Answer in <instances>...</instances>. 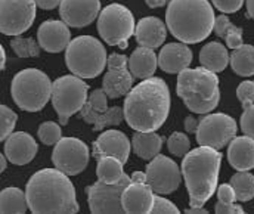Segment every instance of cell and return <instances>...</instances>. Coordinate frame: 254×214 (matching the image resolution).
Wrapping results in <instances>:
<instances>
[{
	"label": "cell",
	"mask_w": 254,
	"mask_h": 214,
	"mask_svg": "<svg viewBox=\"0 0 254 214\" xmlns=\"http://www.w3.org/2000/svg\"><path fill=\"white\" fill-rule=\"evenodd\" d=\"M125 120L136 132H155L170 112V90L160 77L145 78L126 95Z\"/></svg>",
	"instance_id": "cell-1"
},
{
	"label": "cell",
	"mask_w": 254,
	"mask_h": 214,
	"mask_svg": "<svg viewBox=\"0 0 254 214\" xmlns=\"http://www.w3.org/2000/svg\"><path fill=\"white\" fill-rule=\"evenodd\" d=\"M66 176L55 167L43 168L30 177L25 194L31 213H77L80 210L74 185Z\"/></svg>",
	"instance_id": "cell-2"
},
{
	"label": "cell",
	"mask_w": 254,
	"mask_h": 214,
	"mask_svg": "<svg viewBox=\"0 0 254 214\" xmlns=\"http://www.w3.org/2000/svg\"><path fill=\"white\" fill-rule=\"evenodd\" d=\"M222 154L210 146L190 151L182 161L181 170L190 194V207H204L217 189Z\"/></svg>",
	"instance_id": "cell-3"
},
{
	"label": "cell",
	"mask_w": 254,
	"mask_h": 214,
	"mask_svg": "<svg viewBox=\"0 0 254 214\" xmlns=\"http://www.w3.org/2000/svg\"><path fill=\"white\" fill-rule=\"evenodd\" d=\"M214 10L208 0H170L166 24L172 36L187 45L205 40L214 28Z\"/></svg>",
	"instance_id": "cell-4"
},
{
	"label": "cell",
	"mask_w": 254,
	"mask_h": 214,
	"mask_svg": "<svg viewBox=\"0 0 254 214\" xmlns=\"http://www.w3.org/2000/svg\"><path fill=\"white\" fill-rule=\"evenodd\" d=\"M176 92L190 111L208 114L220 101L219 77L204 67L187 68L178 75Z\"/></svg>",
	"instance_id": "cell-5"
},
{
	"label": "cell",
	"mask_w": 254,
	"mask_h": 214,
	"mask_svg": "<svg viewBox=\"0 0 254 214\" xmlns=\"http://www.w3.org/2000/svg\"><path fill=\"white\" fill-rule=\"evenodd\" d=\"M54 83L43 71L37 68H25L16 72L10 83V95L13 102L24 111H42L52 98Z\"/></svg>",
	"instance_id": "cell-6"
},
{
	"label": "cell",
	"mask_w": 254,
	"mask_h": 214,
	"mask_svg": "<svg viewBox=\"0 0 254 214\" xmlns=\"http://www.w3.org/2000/svg\"><path fill=\"white\" fill-rule=\"evenodd\" d=\"M108 56L104 45L92 36H80L65 49L68 70L80 78H95L104 71Z\"/></svg>",
	"instance_id": "cell-7"
},
{
	"label": "cell",
	"mask_w": 254,
	"mask_h": 214,
	"mask_svg": "<svg viewBox=\"0 0 254 214\" xmlns=\"http://www.w3.org/2000/svg\"><path fill=\"white\" fill-rule=\"evenodd\" d=\"M134 18L126 6L111 3L105 6L98 16V33L110 46H119L126 51L128 39L134 36Z\"/></svg>",
	"instance_id": "cell-8"
},
{
	"label": "cell",
	"mask_w": 254,
	"mask_h": 214,
	"mask_svg": "<svg viewBox=\"0 0 254 214\" xmlns=\"http://www.w3.org/2000/svg\"><path fill=\"white\" fill-rule=\"evenodd\" d=\"M87 83L77 75H63L54 81L52 86V105L58 112L60 123L68 124V118L81 111L87 102Z\"/></svg>",
	"instance_id": "cell-9"
},
{
	"label": "cell",
	"mask_w": 254,
	"mask_h": 214,
	"mask_svg": "<svg viewBox=\"0 0 254 214\" xmlns=\"http://www.w3.org/2000/svg\"><path fill=\"white\" fill-rule=\"evenodd\" d=\"M238 132L237 121L228 114H207L199 120L196 129V142L201 146H210L217 151L225 148Z\"/></svg>",
	"instance_id": "cell-10"
},
{
	"label": "cell",
	"mask_w": 254,
	"mask_h": 214,
	"mask_svg": "<svg viewBox=\"0 0 254 214\" xmlns=\"http://www.w3.org/2000/svg\"><path fill=\"white\" fill-rule=\"evenodd\" d=\"M36 0H0V31L21 36L36 19Z\"/></svg>",
	"instance_id": "cell-11"
},
{
	"label": "cell",
	"mask_w": 254,
	"mask_h": 214,
	"mask_svg": "<svg viewBox=\"0 0 254 214\" xmlns=\"http://www.w3.org/2000/svg\"><path fill=\"white\" fill-rule=\"evenodd\" d=\"M130 176L125 177L119 183H104L98 180L86 189L87 203L90 212L98 213H125L122 206V195L130 183Z\"/></svg>",
	"instance_id": "cell-12"
},
{
	"label": "cell",
	"mask_w": 254,
	"mask_h": 214,
	"mask_svg": "<svg viewBox=\"0 0 254 214\" xmlns=\"http://www.w3.org/2000/svg\"><path fill=\"white\" fill-rule=\"evenodd\" d=\"M182 180V170L169 157L158 154L146 165V183L154 194L169 195L175 192Z\"/></svg>",
	"instance_id": "cell-13"
},
{
	"label": "cell",
	"mask_w": 254,
	"mask_h": 214,
	"mask_svg": "<svg viewBox=\"0 0 254 214\" xmlns=\"http://www.w3.org/2000/svg\"><path fill=\"white\" fill-rule=\"evenodd\" d=\"M89 148L77 138H63L52 154L54 165L68 176L81 173L89 164Z\"/></svg>",
	"instance_id": "cell-14"
},
{
	"label": "cell",
	"mask_w": 254,
	"mask_h": 214,
	"mask_svg": "<svg viewBox=\"0 0 254 214\" xmlns=\"http://www.w3.org/2000/svg\"><path fill=\"white\" fill-rule=\"evenodd\" d=\"M101 13L99 0H63L60 16L69 27L81 28L92 24Z\"/></svg>",
	"instance_id": "cell-15"
},
{
	"label": "cell",
	"mask_w": 254,
	"mask_h": 214,
	"mask_svg": "<svg viewBox=\"0 0 254 214\" xmlns=\"http://www.w3.org/2000/svg\"><path fill=\"white\" fill-rule=\"evenodd\" d=\"M131 142L128 141L125 133L119 130H107L98 136V139L93 142L92 155L96 160H101L102 157H114L119 158L123 164H126L130 154Z\"/></svg>",
	"instance_id": "cell-16"
},
{
	"label": "cell",
	"mask_w": 254,
	"mask_h": 214,
	"mask_svg": "<svg viewBox=\"0 0 254 214\" xmlns=\"http://www.w3.org/2000/svg\"><path fill=\"white\" fill-rule=\"evenodd\" d=\"M37 40L43 51L49 54H58L66 49L71 43V33L64 21L48 19L39 27Z\"/></svg>",
	"instance_id": "cell-17"
},
{
	"label": "cell",
	"mask_w": 254,
	"mask_h": 214,
	"mask_svg": "<svg viewBox=\"0 0 254 214\" xmlns=\"http://www.w3.org/2000/svg\"><path fill=\"white\" fill-rule=\"evenodd\" d=\"M37 149L39 146L34 138L25 132H15L4 142V154L15 165H25L33 161Z\"/></svg>",
	"instance_id": "cell-18"
},
{
	"label": "cell",
	"mask_w": 254,
	"mask_h": 214,
	"mask_svg": "<svg viewBox=\"0 0 254 214\" xmlns=\"http://www.w3.org/2000/svg\"><path fill=\"white\" fill-rule=\"evenodd\" d=\"M154 191L148 183L130 182L122 195L125 213H151L154 204Z\"/></svg>",
	"instance_id": "cell-19"
},
{
	"label": "cell",
	"mask_w": 254,
	"mask_h": 214,
	"mask_svg": "<svg viewBox=\"0 0 254 214\" xmlns=\"http://www.w3.org/2000/svg\"><path fill=\"white\" fill-rule=\"evenodd\" d=\"M192 62V51L187 43H169L161 48L158 65L167 74H179L187 70Z\"/></svg>",
	"instance_id": "cell-20"
},
{
	"label": "cell",
	"mask_w": 254,
	"mask_h": 214,
	"mask_svg": "<svg viewBox=\"0 0 254 214\" xmlns=\"http://www.w3.org/2000/svg\"><path fill=\"white\" fill-rule=\"evenodd\" d=\"M134 36H136V42L139 46L157 49L164 43L167 37V30H166L164 22L160 18L145 16L139 19V22L136 24Z\"/></svg>",
	"instance_id": "cell-21"
},
{
	"label": "cell",
	"mask_w": 254,
	"mask_h": 214,
	"mask_svg": "<svg viewBox=\"0 0 254 214\" xmlns=\"http://www.w3.org/2000/svg\"><path fill=\"white\" fill-rule=\"evenodd\" d=\"M228 161L238 171L254 168V139L250 136L234 138L228 146Z\"/></svg>",
	"instance_id": "cell-22"
},
{
	"label": "cell",
	"mask_w": 254,
	"mask_h": 214,
	"mask_svg": "<svg viewBox=\"0 0 254 214\" xmlns=\"http://www.w3.org/2000/svg\"><path fill=\"white\" fill-rule=\"evenodd\" d=\"M80 117L83 118L84 123L93 124L95 132H101L107 127L119 126L125 118V112H123V108L120 107H113L104 112H98L92 108L90 102L87 101L80 111Z\"/></svg>",
	"instance_id": "cell-23"
},
{
	"label": "cell",
	"mask_w": 254,
	"mask_h": 214,
	"mask_svg": "<svg viewBox=\"0 0 254 214\" xmlns=\"http://www.w3.org/2000/svg\"><path fill=\"white\" fill-rule=\"evenodd\" d=\"M158 67V56L155 55L154 49L139 46L128 58V70L134 78H149Z\"/></svg>",
	"instance_id": "cell-24"
},
{
	"label": "cell",
	"mask_w": 254,
	"mask_h": 214,
	"mask_svg": "<svg viewBox=\"0 0 254 214\" xmlns=\"http://www.w3.org/2000/svg\"><path fill=\"white\" fill-rule=\"evenodd\" d=\"M133 75L126 67L113 68L104 75L102 89L110 99H117L127 95L133 89Z\"/></svg>",
	"instance_id": "cell-25"
},
{
	"label": "cell",
	"mask_w": 254,
	"mask_h": 214,
	"mask_svg": "<svg viewBox=\"0 0 254 214\" xmlns=\"http://www.w3.org/2000/svg\"><path fill=\"white\" fill-rule=\"evenodd\" d=\"M229 54L228 49L219 42L207 43L199 52V62L201 67L213 72H222L229 64Z\"/></svg>",
	"instance_id": "cell-26"
},
{
	"label": "cell",
	"mask_w": 254,
	"mask_h": 214,
	"mask_svg": "<svg viewBox=\"0 0 254 214\" xmlns=\"http://www.w3.org/2000/svg\"><path fill=\"white\" fill-rule=\"evenodd\" d=\"M134 154L142 160H152L163 148V138L155 132H136L131 138Z\"/></svg>",
	"instance_id": "cell-27"
},
{
	"label": "cell",
	"mask_w": 254,
	"mask_h": 214,
	"mask_svg": "<svg viewBox=\"0 0 254 214\" xmlns=\"http://www.w3.org/2000/svg\"><path fill=\"white\" fill-rule=\"evenodd\" d=\"M27 194L18 188H6L0 192V213L22 214L28 210Z\"/></svg>",
	"instance_id": "cell-28"
},
{
	"label": "cell",
	"mask_w": 254,
	"mask_h": 214,
	"mask_svg": "<svg viewBox=\"0 0 254 214\" xmlns=\"http://www.w3.org/2000/svg\"><path fill=\"white\" fill-rule=\"evenodd\" d=\"M229 62L235 74L243 77L254 75V46L241 45L238 49H234Z\"/></svg>",
	"instance_id": "cell-29"
},
{
	"label": "cell",
	"mask_w": 254,
	"mask_h": 214,
	"mask_svg": "<svg viewBox=\"0 0 254 214\" xmlns=\"http://www.w3.org/2000/svg\"><path fill=\"white\" fill-rule=\"evenodd\" d=\"M123 162L114 157H102L98 160L96 165V176L98 180L104 183H119L125 177Z\"/></svg>",
	"instance_id": "cell-30"
},
{
	"label": "cell",
	"mask_w": 254,
	"mask_h": 214,
	"mask_svg": "<svg viewBox=\"0 0 254 214\" xmlns=\"http://www.w3.org/2000/svg\"><path fill=\"white\" fill-rule=\"evenodd\" d=\"M231 185L235 191L237 201L247 203L254 198V174L249 171H238L231 177Z\"/></svg>",
	"instance_id": "cell-31"
},
{
	"label": "cell",
	"mask_w": 254,
	"mask_h": 214,
	"mask_svg": "<svg viewBox=\"0 0 254 214\" xmlns=\"http://www.w3.org/2000/svg\"><path fill=\"white\" fill-rule=\"evenodd\" d=\"M10 48L19 58H36L40 55V45L31 37L22 39L16 36L10 40Z\"/></svg>",
	"instance_id": "cell-32"
},
{
	"label": "cell",
	"mask_w": 254,
	"mask_h": 214,
	"mask_svg": "<svg viewBox=\"0 0 254 214\" xmlns=\"http://www.w3.org/2000/svg\"><path fill=\"white\" fill-rule=\"evenodd\" d=\"M37 135H39V139L45 145H57L63 139V130L54 121H46L40 124Z\"/></svg>",
	"instance_id": "cell-33"
},
{
	"label": "cell",
	"mask_w": 254,
	"mask_h": 214,
	"mask_svg": "<svg viewBox=\"0 0 254 214\" xmlns=\"http://www.w3.org/2000/svg\"><path fill=\"white\" fill-rule=\"evenodd\" d=\"M18 115L6 105H0V139L4 142L15 129Z\"/></svg>",
	"instance_id": "cell-34"
},
{
	"label": "cell",
	"mask_w": 254,
	"mask_h": 214,
	"mask_svg": "<svg viewBox=\"0 0 254 214\" xmlns=\"http://www.w3.org/2000/svg\"><path fill=\"white\" fill-rule=\"evenodd\" d=\"M167 148L169 151L176 155V157H185L190 149V138L181 132H175L170 135L169 141H167Z\"/></svg>",
	"instance_id": "cell-35"
},
{
	"label": "cell",
	"mask_w": 254,
	"mask_h": 214,
	"mask_svg": "<svg viewBox=\"0 0 254 214\" xmlns=\"http://www.w3.org/2000/svg\"><path fill=\"white\" fill-rule=\"evenodd\" d=\"M237 98L243 104L244 108L250 107L254 104V81H243L237 87Z\"/></svg>",
	"instance_id": "cell-36"
},
{
	"label": "cell",
	"mask_w": 254,
	"mask_h": 214,
	"mask_svg": "<svg viewBox=\"0 0 254 214\" xmlns=\"http://www.w3.org/2000/svg\"><path fill=\"white\" fill-rule=\"evenodd\" d=\"M243 28H240V27H237V25H234V24H231L229 27H228V30H226V33H225V40H226V45H228V48H231V49H238L241 45H244L243 43Z\"/></svg>",
	"instance_id": "cell-37"
},
{
	"label": "cell",
	"mask_w": 254,
	"mask_h": 214,
	"mask_svg": "<svg viewBox=\"0 0 254 214\" xmlns=\"http://www.w3.org/2000/svg\"><path fill=\"white\" fill-rule=\"evenodd\" d=\"M89 102H90L92 108L98 112H104L108 109V96L104 92V89L93 90L89 96Z\"/></svg>",
	"instance_id": "cell-38"
},
{
	"label": "cell",
	"mask_w": 254,
	"mask_h": 214,
	"mask_svg": "<svg viewBox=\"0 0 254 214\" xmlns=\"http://www.w3.org/2000/svg\"><path fill=\"white\" fill-rule=\"evenodd\" d=\"M151 213H173L178 214L181 213L179 209L169 200L163 198L161 195L155 194L154 197V204H152V209H151Z\"/></svg>",
	"instance_id": "cell-39"
},
{
	"label": "cell",
	"mask_w": 254,
	"mask_h": 214,
	"mask_svg": "<svg viewBox=\"0 0 254 214\" xmlns=\"http://www.w3.org/2000/svg\"><path fill=\"white\" fill-rule=\"evenodd\" d=\"M240 124H241L243 133L254 139V104L247 107V108H244Z\"/></svg>",
	"instance_id": "cell-40"
},
{
	"label": "cell",
	"mask_w": 254,
	"mask_h": 214,
	"mask_svg": "<svg viewBox=\"0 0 254 214\" xmlns=\"http://www.w3.org/2000/svg\"><path fill=\"white\" fill-rule=\"evenodd\" d=\"M246 0H211L213 6L223 13H235L238 12Z\"/></svg>",
	"instance_id": "cell-41"
},
{
	"label": "cell",
	"mask_w": 254,
	"mask_h": 214,
	"mask_svg": "<svg viewBox=\"0 0 254 214\" xmlns=\"http://www.w3.org/2000/svg\"><path fill=\"white\" fill-rule=\"evenodd\" d=\"M217 197H219V201H223V203H235L237 201V195H235V191L231 183L220 185L217 189Z\"/></svg>",
	"instance_id": "cell-42"
},
{
	"label": "cell",
	"mask_w": 254,
	"mask_h": 214,
	"mask_svg": "<svg viewBox=\"0 0 254 214\" xmlns=\"http://www.w3.org/2000/svg\"><path fill=\"white\" fill-rule=\"evenodd\" d=\"M214 212L219 214H228V213H244V209L243 206H238L235 203H223V201H219L216 206H214Z\"/></svg>",
	"instance_id": "cell-43"
},
{
	"label": "cell",
	"mask_w": 254,
	"mask_h": 214,
	"mask_svg": "<svg viewBox=\"0 0 254 214\" xmlns=\"http://www.w3.org/2000/svg\"><path fill=\"white\" fill-rule=\"evenodd\" d=\"M232 22L229 21V18L223 13V15H219V16H216V19H214V28H213V31L216 33V36H219V37H225V33H226V30H228V27L231 25Z\"/></svg>",
	"instance_id": "cell-44"
},
{
	"label": "cell",
	"mask_w": 254,
	"mask_h": 214,
	"mask_svg": "<svg viewBox=\"0 0 254 214\" xmlns=\"http://www.w3.org/2000/svg\"><path fill=\"white\" fill-rule=\"evenodd\" d=\"M127 64H128V58H126L125 55H120V54H111L108 56V61H107L108 70L123 68V67H127Z\"/></svg>",
	"instance_id": "cell-45"
},
{
	"label": "cell",
	"mask_w": 254,
	"mask_h": 214,
	"mask_svg": "<svg viewBox=\"0 0 254 214\" xmlns=\"http://www.w3.org/2000/svg\"><path fill=\"white\" fill-rule=\"evenodd\" d=\"M198 124H199V120L192 117V115H188L185 118V130L188 133H196V129H198Z\"/></svg>",
	"instance_id": "cell-46"
},
{
	"label": "cell",
	"mask_w": 254,
	"mask_h": 214,
	"mask_svg": "<svg viewBox=\"0 0 254 214\" xmlns=\"http://www.w3.org/2000/svg\"><path fill=\"white\" fill-rule=\"evenodd\" d=\"M63 0H36V4L42 9H46V10H51V9H55L58 4H61Z\"/></svg>",
	"instance_id": "cell-47"
},
{
	"label": "cell",
	"mask_w": 254,
	"mask_h": 214,
	"mask_svg": "<svg viewBox=\"0 0 254 214\" xmlns=\"http://www.w3.org/2000/svg\"><path fill=\"white\" fill-rule=\"evenodd\" d=\"M130 180L134 183H146V173L143 171H133L130 176Z\"/></svg>",
	"instance_id": "cell-48"
},
{
	"label": "cell",
	"mask_w": 254,
	"mask_h": 214,
	"mask_svg": "<svg viewBox=\"0 0 254 214\" xmlns=\"http://www.w3.org/2000/svg\"><path fill=\"white\" fill-rule=\"evenodd\" d=\"M145 3H146L149 7L155 9V7H161V6H164V4L167 3V0H145Z\"/></svg>",
	"instance_id": "cell-49"
},
{
	"label": "cell",
	"mask_w": 254,
	"mask_h": 214,
	"mask_svg": "<svg viewBox=\"0 0 254 214\" xmlns=\"http://www.w3.org/2000/svg\"><path fill=\"white\" fill-rule=\"evenodd\" d=\"M185 213H188V214H195V213H198V214H204V213H208L207 210H204V207H190V209H188Z\"/></svg>",
	"instance_id": "cell-50"
},
{
	"label": "cell",
	"mask_w": 254,
	"mask_h": 214,
	"mask_svg": "<svg viewBox=\"0 0 254 214\" xmlns=\"http://www.w3.org/2000/svg\"><path fill=\"white\" fill-rule=\"evenodd\" d=\"M247 3V12H249V16L254 19V0H246Z\"/></svg>",
	"instance_id": "cell-51"
},
{
	"label": "cell",
	"mask_w": 254,
	"mask_h": 214,
	"mask_svg": "<svg viewBox=\"0 0 254 214\" xmlns=\"http://www.w3.org/2000/svg\"><path fill=\"white\" fill-rule=\"evenodd\" d=\"M0 56H1V59H0V68L4 70V67H6V54H4V48L3 46H0Z\"/></svg>",
	"instance_id": "cell-52"
},
{
	"label": "cell",
	"mask_w": 254,
	"mask_h": 214,
	"mask_svg": "<svg viewBox=\"0 0 254 214\" xmlns=\"http://www.w3.org/2000/svg\"><path fill=\"white\" fill-rule=\"evenodd\" d=\"M6 154H1L0 155V171H4V168H6Z\"/></svg>",
	"instance_id": "cell-53"
}]
</instances>
